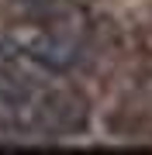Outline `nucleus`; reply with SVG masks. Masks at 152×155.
Here are the masks:
<instances>
[{
  "mask_svg": "<svg viewBox=\"0 0 152 155\" xmlns=\"http://www.w3.org/2000/svg\"><path fill=\"white\" fill-rule=\"evenodd\" d=\"M0 55L24 62L28 69L42 72V76L56 79V76H73L86 66V48L79 45L73 35L66 31H52V28H31L21 35L0 41Z\"/></svg>",
  "mask_w": 152,
  "mask_h": 155,
  "instance_id": "nucleus-1",
  "label": "nucleus"
},
{
  "mask_svg": "<svg viewBox=\"0 0 152 155\" xmlns=\"http://www.w3.org/2000/svg\"><path fill=\"white\" fill-rule=\"evenodd\" d=\"M90 127V100L73 86H45L38 100V134L69 138Z\"/></svg>",
  "mask_w": 152,
  "mask_h": 155,
  "instance_id": "nucleus-2",
  "label": "nucleus"
}]
</instances>
